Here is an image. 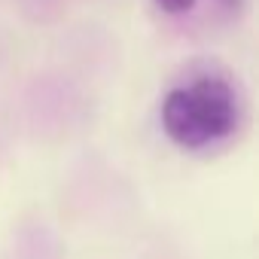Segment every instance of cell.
Returning <instances> with one entry per match:
<instances>
[{
	"mask_svg": "<svg viewBox=\"0 0 259 259\" xmlns=\"http://www.w3.org/2000/svg\"><path fill=\"white\" fill-rule=\"evenodd\" d=\"M223 4H238V0H223Z\"/></svg>",
	"mask_w": 259,
	"mask_h": 259,
	"instance_id": "3957f363",
	"label": "cell"
},
{
	"mask_svg": "<svg viewBox=\"0 0 259 259\" xmlns=\"http://www.w3.org/2000/svg\"><path fill=\"white\" fill-rule=\"evenodd\" d=\"M235 95L229 82L217 76H198L189 85L174 89L162 104V128L183 150H201L223 141L235 128Z\"/></svg>",
	"mask_w": 259,
	"mask_h": 259,
	"instance_id": "6da1fadb",
	"label": "cell"
},
{
	"mask_svg": "<svg viewBox=\"0 0 259 259\" xmlns=\"http://www.w3.org/2000/svg\"><path fill=\"white\" fill-rule=\"evenodd\" d=\"M156 4L165 10V13H186V10H192L195 7V0H156Z\"/></svg>",
	"mask_w": 259,
	"mask_h": 259,
	"instance_id": "7a4b0ae2",
	"label": "cell"
}]
</instances>
